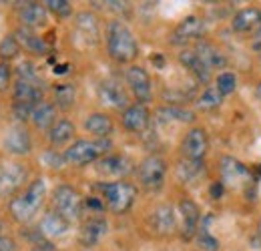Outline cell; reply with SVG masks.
Listing matches in <instances>:
<instances>
[{
    "instance_id": "obj_10",
    "label": "cell",
    "mask_w": 261,
    "mask_h": 251,
    "mask_svg": "<svg viewBox=\"0 0 261 251\" xmlns=\"http://www.w3.org/2000/svg\"><path fill=\"white\" fill-rule=\"evenodd\" d=\"M149 227L153 229V233L161 235V237H167V235H173L179 227V217L175 213V209L171 205H159L151 211L149 215Z\"/></svg>"
},
{
    "instance_id": "obj_14",
    "label": "cell",
    "mask_w": 261,
    "mask_h": 251,
    "mask_svg": "<svg viewBox=\"0 0 261 251\" xmlns=\"http://www.w3.org/2000/svg\"><path fill=\"white\" fill-rule=\"evenodd\" d=\"M2 145L6 149V153L10 155H16V157H22V155H29L33 151V139L29 135V131L22 125H14L10 127L2 139Z\"/></svg>"
},
{
    "instance_id": "obj_42",
    "label": "cell",
    "mask_w": 261,
    "mask_h": 251,
    "mask_svg": "<svg viewBox=\"0 0 261 251\" xmlns=\"http://www.w3.org/2000/svg\"><path fill=\"white\" fill-rule=\"evenodd\" d=\"M0 251H16V243L12 237H4L0 235Z\"/></svg>"
},
{
    "instance_id": "obj_9",
    "label": "cell",
    "mask_w": 261,
    "mask_h": 251,
    "mask_svg": "<svg viewBox=\"0 0 261 251\" xmlns=\"http://www.w3.org/2000/svg\"><path fill=\"white\" fill-rule=\"evenodd\" d=\"M125 81L129 85L130 93L135 94V98L141 105H147L151 101V96H153V85H151L149 72L143 66H137V64L129 66L127 72H125Z\"/></svg>"
},
{
    "instance_id": "obj_36",
    "label": "cell",
    "mask_w": 261,
    "mask_h": 251,
    "mask_svg": "<svg viewBox=\"0 0 261 251\" xmlns=\"http://www.w3.org/2000/svg\"><path fill=\"white\" fill-rule=\"evenodd\" d=\"M215 87L219 89V93L223 94V96H227V94L235 93V89H237V77L233 72H229V70H223V72L217 74Z\"/></svg>"
},
{
    "instance_id": "obj_38",
    "label": "cell",
    "mask_w": 261,
    "mask_h": 251,
    "mask_svg": "<svg viewBox=\"0 0 261 251\" xmlns=\"http://www.w3.org/2000/svg\"><path fill=\"white\" fill-rule=\"evenodd\" d=\"M16 74H18V79L20 81H34V83H40V79H38V72H36V68H34L33 63H20L18 64V68H16Z\"/></svg>"
},
{
    "instance_id": "obj_43",
    "label": "cell",
    "mask_w": 261,
    "mask_h": 251,
    "mask_svg": "<svg viewBox=\"0 0 261 251\" xmlns=\"http://www.w3.org/2000/svg\"><path fill=\"white\" fill-rule=\"evenodd\" d=\"M34 251H57L55 245H50V243H40V245H36Z\"/></svg>"
},
{
    "instance_id": "obj_30",
    "label": "cell",
    "mask_w": 261,
    "mask_h": 251,
    "mask_svg": "<svg viewBox=\"0 0 261 251\" xmlns=\"http://www.w3.org/2000/svg\"><path fill=\"white\" fill-rule=\"evenodd\" d=\"M209 221H211V217H205V219L201 221V225H199V231H197V235H195L197 247L203 251H219L221 249V243H219V239L211 233Z\"/></svg>"
},
{
    "instance_id": "obj_18",
    "label": "cell",
    "mask_w": 261,
    "mask_h": 251,
    "mask_svg": "<svg viewBox=\"0 0 261 251\" xmlns=\"http://www.w3.org/2000/svg\"><path fill=\"white\" fill-rule=\"evenodd\" d=\"M231 29L239 34H249L261 29V8L257 6H249V8H241L239 12H235V16L231 18Z\"/></svg>"
},
{
    "instance_id": "obj_17",
    "label": "cell",
    "mask_w": 261,
    "mask_h": 251,
    "mask_svg": "<svg viewBox=\"0 0 261 251\" xmlns=\"http://www.w3.org/2000/svg\"><path fill=\"white\" fill-rule=\"evenodd\" d=\"M249 169L233 157H223L221 159V179L225 185H233V187H239V185H245L249 183Z\"/></svg>"
},
{
    "instance_id": "obj_16",
    "label": "cell",
    "mask_w": 261,
    "mask_h": 251,
    "mask_svg": "<svg viewBox=\"0 0 261 251\" xmlns=\"http://www.w3.org/2000/svg\"><path fill=\"white\" fill-rule=\"evenodd\" d=\"M121 123H123V127H125L129 133H143V131L149 127V123H151V113H149L147 105H141V103L129 105V107L123 111Z\"/></svg>"
},
{
    "instance_id": "obj_21",
    "label": "cell",
    "mask_w": 261,
    "mask_h": 251,
    "mask_svg": "<svg viewBox=\"0 0 261 251\" xmlns=\"http://www.w3.org/2000/svg\"><path fill=\"white\" fill-rule=\"evenodd\" d=\"M46 12H48L46 6L40 2H24L18 10V18H20L24 29L33 31V29H40L46 24V18H48Z\"/></svg>"
},
{
    "instance_id": "obj_22",
    "label": "cell",
    "mask_w": 261,
    "mask_h": 251,
    "mask_svg": "<svg viewBox=\"0 0 261 251\" xmlns=\"http://www.w3.org/2000/svg\"><path fill=\"white\" fill-rule=\"evenodd\" d=\"M14 103H24V105H33L36 107L38 103H42V83H34V81H16L14 83Z\"/></svg>"
},
{
    "instance_id": "obj_5",
    "label": "cell",
    "mask_w": 261,
    "mask_h": 251,
    "mask_svg": "<svg viewBox=\"0 0 261 251\" xmlns=\"http://www.w3.org/2000/svg\"><path fill=\"white\" fill-rule=\"evenodd\" d=\"M85 201L81 193L70 185H59L53 193V211L63 215L66 221H74L83 215Z\"/></svg>"
},
{
    "instance_id": "obj_44",
    "label": "cell",
    "mask_w": 261,
    "mask_h": 251,
    "mask_svg": "<svg viewBox=\"0 0 261 251\" xmlns=\"http://www.w3.org/2000/svg\"><path fill=\"white\" fill-rule=\"evenodd\" d=\"M255 94H257V98L261 101V83L257 85V89H255Z\"/></svg>"
},
{
    "instance_id": "obj_13",
    "label": "cell",
    "mask_w": 261,
    "mask_h": 251,
    "mask_svg": "<svg viewBox=\"0 0 261 251\" xmlns=\"http://www.w3.org/2000/svg\"><path fill=\"white\" fill-rule=\"evenodd\" d=\"M100 36L98 20L91 12H79L74 18V40L83 46H95Z\"/></svg>"
},
{
    "instance_id": "obj_7",
    "label": "cell",
    "mask_w": 261,
    "mask_h": 251,
    "mask_svg": "<svg viewBox=\"0 0 261 251\" xmlns=\"http://www.w3.org/2000/svg\"><path fill=\"white\" fill-rule=\"evenodd\" d=\"M177 217H179V231L183 239H193L201 225V209L195 201L191 199H181L177 207Z\"/></svg>"
},
{
    "instance_id": "obj_45",
    "label": "cell",
    "mask_w": 261,
    "mask_h": 251,
    "mask_svg": "<svg viewBox=\"0 0 261 251\" xmlns=\"http://www.w3.org/2000/svg\"><path fill=\"white\" fill-rule=\"evenodd\" d=\"M257 237L261 239V219L257 221Z\"/></svg>"
},
{
    "instance_id": "obj_8",
    "label": "cell",
    "mask_w": 261,
    "mask_h": 251,
    "mask_svg": "<svg viewBox=\"0 0 261 251\" xmlns=\"http://www.w3.org/2000/svg\"><path fill=\"white\" fill-rule=\"evenodd\" d=\"M209 151V137H207V131L201 129V127H193L187 131V135L183 137V143H181V153L183 159H189V161H203L205 155Z\"/></svg>"
},
{
    "instance_id": "obj_2",
    "label": "cell",
    "mask_w": 261,
    "mask_h": 251,
    "mask_svg": "<svg viewBox=\"0 0 261 251\" xmlns=\"http://www.w3.org/2000/svg\"><path fill=\"white\" fill-rule=\"evenodd\" d=\"M44 197H46V183H44L42 177H38V179H34L33 183L27 187V191L22 195L12 197L8 209H10L12 217L18 223H29V221L34 219V215L42 207Z\"/></svg>"
},
{
    "instance_id": "obj_27",
    "label": "cell",
    "mask_w": 261,
    "mask_h": 251,
    "mask_svg": "<svg viewBox=\"0 0 261 251\" xmlns=\"http://www.w3.org/2000/svg\"><path fill=\"white\" fill-rule=\"evenodd\" d=\"M14 36H16V40L20 42V46L22 48H27L29 53H33V55H46L48 53V46H46V42L42 40V36H38L36 32H33L31 29H18V31L14 32Z\"/></svg>"
},
{
    "instance_id": "obj_20",
    "label": "cell",
    "mask_w": 261,
    "mask_h": 251,
    "mask_svg": "<svg viewBox=\"0 0 261 251\" xmlns=\"http://www.w3.org/2000/svg\"><path fill=\"white\" fill-rule=\"evenodd\" d=\"M97 171L102 177H125L133 171V163L125 155H105L98 159Z\"/></svg>"
},
{
    "instance_id": "obj_24",
    "label": "cell",
    "mask_w": 261,
    "mask_h": 251,
    "mask_svg": "<svg viewBox=\"0 0 261 251\" xmlns=\"http://www.w3.org/2000/svg\"><path fill=\"white\" fill-rule=\"evenodd\" d=\"M195 53L199 55V59L207 64L209 70H213V68H223V66L227 64V57H225L213 42L199 40L195 46Z\"/></svg>"
},
{
    "instance_id": "obj_34",
    "label": "cell",
    "mask_w": 261,
    "mask_h": 251,
    "mask_svg": "<svg viewBox=\"0 0 261 251\" xmlns=\"http://www.w3.org/2000/svg\"><path fill=\"white\" fill-rule=\"evenodd\" d=\"M74 98H76V89L74 85L70 83H63V85H57L55 87V103L61 107V109H70L74 105Z\"/></svg>"
},
{
    "instance_id": "obj_40",
    "label": "cell",
    "mask_w": 261,
    "mask_h": 251,
    "mask_svg": "<svg viewBox=\"0 0 261 251\" xmlns=\"http://www.w3.org/2000/svg\"><path fill=\"white\" fill-rule=\"evenodd\" d=\"M10 74H12V70H10L8 63H0V91H6L10 87Z\"/></svg>"
},
{
    "instance_id": "obj_19",
    "label": "cell",
    "mask_w": 261,
    "mask_h": 251,
    "mask_svg": "<svg viewBox=\"0 0 261 251\" xmlns=\"http://www.w3.org/2000/svg\"><path fill=\"white\" fill-rule=\"evenodd\" d=\"M107 229H109V225H107V221L102 219L100 215L89 217L83 223L81 233H79V239H81L83 247H95V245H98V241L107 235Z\"/></svg>"
},
{
    "instance_id": "obj_3",
    "label": "cell",
    "mask_w": 261,
    "mask_h": 251,
    "mask_svg": "<svg viewBox=\"0 0 261 251\" xmlns=\"http://www.w3.org/2000/svg\"><path fill=\"white\" fill-rule=\"evenodd\" d=\"M97 189L100 191V199L105 201L107 209L123 215L127 213L135 199H137V187L129 181H111V183H98Z\"/></svg>"
},
{
    "instance_id": "obj_23",
    "label": "cell",
    "mask_w": 261,
    "mask_h": 251,
    "mask_svg": "<svg viewBox=\"0 0 261 251\" xmlns=\"http://www.w3.org/2000/svg\"><path fill=\"white\" fill-rule=\"evenodd\" d=\"M179 63L183 64L199 83H209L211 70L207 68V64L199 59L195 48H185V51H181V53H179Z\"/></svg>"
},
{
    "instance_id": "obj_6",
    "label": "cell",
    "mask_w": 261,
    "mask_h": 251,
    "mask_svg": "<svg viewBox=\"0 0 261 251\" xmlns=\"http://www.w3.org/2000/svg\"><path fill=\"white\" fill-rule=\"evenodd\" d=\"M167 177V161L159 155L143 159L139 165V181L147 191H159L165 185Z\"/></svg>"
},
{
    "instance_id": "obj_35",
    "label": "cell",
    "mask_w": 261,
    "mask_h": 251,
    "mask_svg": "<svg viewBox=\"0 0 261 251\" xmlns=\"http://www.w3.org/2000/svg\"><path fill=\"white\" fill-rule=\"evenodd\" d=\"M18 53H20V42L16 40V36H14V34L4 36V38L0 40V57H2L4 61L16 59V57H18Z\"/></svg>"
},
{
    "instance_id": "obj_12",
    "label": "cell",
    "mask_w": 261,
    "mask_h": 251,
    "mask_svg": "<svg viewBox=\"0 0 261 251\" xmlns=\"http://www.w3.org/2000/svg\"><path fill=\"white\" fill-rule=\"evenodd\" d=\"M27 181V169L18 163L0 165V197H12Z\"/></svg>"
},
{
    "instance_id": "obj_11",
    "label": "cell",
    "mask_w": 261,
    "mask_h": 251,
    "mask_svg": "<svg viewBox=\"0 0 261 251\" xmlns=\"http://www.w3.org/2000/svg\"><path fill=\"white\" fill-rule=\"evenodd\" d=\"M98 101L105 105V107H111V109H117V111H125L129 107V96L127 91L123 89V85L115 79H107V81H100L97 89Z\"/></svg>"
},
{
    "instance_id": "obj_4",
    "label": "cell",
    "mask_w": 261,
    "mask_h": 251,
    "mask_svg": "<svg viewBox=\"0 0 261 251\" xmlns=\"http://www.w3.org/2000/svg\"><path fill=\"white\" fill-rule=\"evenodd\" d=\"M109 149H111V141H107V139H93V141L91 139H79L65 151V159L70 165L83 167L87 163L102 159Z\"/></svg>"
},
{
    "instance_id": "obj_33",
    "label": "cell",
    "mask_w": 261,
    "mask_h": 251,
    "mask_svg": "<svg viewBox=\"0 0 261 251\" xmlns=\"http://www.w3.org/2000/svg\"><path fill=\"white\" fill-rule=\"evenodd\" d=\"M221 103H223V94L219 93V89L215 85H209L203 91V94L197 98V107L201 111H213V109L221 107Z\"/></svg>"
},
{
    "instance_id": "obj_31",
    "label": "cell",
    "mask_w": 261,
    "mask_h": 251,
    "mask_svg": "<svg viewBox=\"0 0 261 251\" xmlns=\"http://www.w3.org/2000/svg\"><path fill=\"white\" fill-rule=\"evenodd\" d=\"M74 137V125L70 123V121H57L53 129L48 131V141H50V145H55V147H61V145H66L70 139Z\"/></svg>"
},
{
    "instance_id": "obj_37",
    "label": "cell",
    "mask_w": 261,
    "mask_h": 251,
    "mask_svg": "<svg viewBox=\"0 0 261 251\" xmlns=\"http://www.w3.org/2000/svg\"><path fill=\"white\" fill-rule=\"evenodd\" d=\"M44 6H46V10L53 12L57 18H68V16L72 14V6H70V2H66V0H46Z\"/></svg>"
},
{
    "instance_id": "obj_26",
    "label": "cell",
    "mask_w": 261,
    "mask_h": 251,
    "mask_svg": "<svg viewBox=\"0 0 261 251\" xmlns=\"http://www.w3.org/2000/svg\"><path fill=\"white\" fill-rule=\"evenodd\" d=\"M85 129L91 135H95L97 139H107V137H111L115 125H113V119L109 115H105V113H93V115L87 117Z\"/></svg>"
},
{
    "instance_id": "obj_29",
    "label": "cell",
    "mask_w": 261,
    "mask_h": 251,
    "mask_svg": "<svg viewBox=\"0 0 261 251\" xmlns=\"http://www.w3.org/2000/svg\"><path fill=\"white\" fill-rule=\"evenodd\" d=\"M177 175L183 183L187 185H193L197 181H201L205 177V163L203 161H189V159H183L177 167Z\"/></svg>"
},
{
    "instance_id": "obj_32",
    "label": "cell",
    "mask_w": 261,
    "mask_h": 251,
    "mask_svg": "<svg viewBox=\"0 0 261 251\" xmlns=\"http://www.w3.org/2000/svg\"><path fill=\"white\" fill-rule=\"evenodd\" d=\"M159 121H177V123H193L195 113L183 109V107H163L157 111Z\"/></svg>"
},
{
    "instance_id": "obj_15",
    "label": "cell",
    "mask_w": 261,
    "mask_h": 251,
    "mask_svg": "<svg viewBox=\"0 0 261 251\" xmlns=\"http://www.w3.org/2000/svg\"><path fill=\"white\" fill-rule=\"evenodd\" d=\"M203 34H205V22L199 16L191 14L175 27V31L171 34V42L173 44H185L189 40H201Z\"/></svg>"
},
{
    "instance_id": "obj_25",
    "label": "cell",
    "mask_w": 261,
    "mask_h": 251,
    "mask_svg": "<svg viewBox=\"0 0 261 251\" xmlns=\"http://www.w3.org/2000/svg\"><path fill=\"white\" fill-rule=\"evenodd\" d=\"M68 227H70V221H66L65 217L59 215L57 211H48V213L42 217V221H40V231H42L46 237H50V239H57V237L66 235Z\"/></svg>"
},
{
    "instance_id": "obj_39",
    "label": "cell",
    "mask_w": 261,
    "mask_h": 251,
    "mask_svg": "<svg viewBox=\"0 0 261 251\" xmlns=\"http://www.w3.org/2000/svg\"><path fill=\"white\" fill-rule=\"evenodd\" d=\"M33 111H34L33 105H24V103H14V107H12V113H14V117H16L18 121L31 119V117H33Z\"/></svg>"
},
{
    "instance_id": "obj_28",
    "label": "cell",
    "mask_w": 261,
    "mask_h": 251,
    "mask_svg": "<svg viewBox=\"0 0 261 251\" xmlns=\"http://www.w3.org/2000/svg\"><path fill=\"white\" fill-rule=\"evenodd\" d=\"M31 121H33V125L36 129H53V125L57 123V109H55V105L53 103H46V101H42V103H38L36 107H34L33 111V117H31Z\"/></svg>"
},
{
    "instance_id": "obj_41",
    "label": "cell",
    "mask_w": 261,
    "mask_h": 251,
    "mask_svg": "<svg viewBox=\"0 0 261 251\" xmlns=\"http://www.w3.org/2000/svg\"><path fill=\"white\" fill-rule=\"evenodd\" d=\"M44 163L48 165V167H53V169H59V167H63L66 163V159H65V155L61 157V155H57L55 151H48L46 155H44Z\"/></svg>"
},
{
    "instance_id": "obj_1",
    "label": "cell",
    "mask_w": 261,
    "mask_h": 251,
    "mask_svg": "<svg viewBox=\"0 0 261 251\" xmlns=\"http://www.w3.org/2000/svg\"><path fill=\"white\" fill-rule=\"evenodd\" d=\"M107 53L115 63H130L139 55L137 38L123 20H111L107 27Z\"/></svg>"
},
{
    "instance_id": "obj_46",
    "label": "cell",
    "mask_w": 261,
    "mask_h": 251,
    "mask_svg": "<svg viewBox=\"0 0 261 251\" xmlns=\"http://www.w3.org/2000/svg\"><path fill=\"white\" fill-rule=\"evenodd\" d=\"M0 229H2V225H0Z\"/></svg>"
}]
</instances>
